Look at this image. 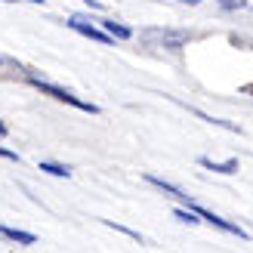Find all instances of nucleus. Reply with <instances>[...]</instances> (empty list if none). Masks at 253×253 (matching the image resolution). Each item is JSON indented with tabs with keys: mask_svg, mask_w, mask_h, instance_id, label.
I'll use <instances>...</instances> for the list:
<instances>
[{
	"mask_svg": "<svg viewBox=\"0 0 253 253\" xmlns=\"http://www.w3.org/2000/svg\"><path fill=\"white\" fill-rule=\"evenodd\" d=\"M102 31L111 34V37H118V41H130V37H133V28H126V25H118V22H111V19L102 22Z\"/></svg>",
	"mask_w": 253,
	"mask_h": 253,
	"instance_id": "6",
	"label": "nucleus"
},
{
	"mask_svg": "<svg viewBox=\"0 0 253 253\" xmlns=\"http://www.w3.org/2000/svg\"><path fill=\"white\" fill-rule=\"evenodd\" d=\"M176 216L182 222H198V213H192V210H176Z\"/></svg>",
	"mask_w": 253,
	"mask_h": 253,
	"instance_id": "10",
	"label": "nucleus"
},
{
	"mask_svg": "<svg viewBox=\"0 0 253 253\" xmlns=\"http://www.w3.org/2000/svg\"><path fill=\"white\" fill-rule=\"evenodd\" d=\"M241 93H247V96H253V84H244V86H241Z\"/></svg>",
	"mask_w": 253,
	"mask_h": 253,
	"instance_id": "12",
	"label": "nucleus"
},
{
	"mask_svg": "<svg viewBox=\"0 0 253 253\" xmlns=\"http://www.w3.org/2000/svg\"><path fill=\"white\" fill-rule=\"evenodd\" d=\"M37 90H41L43 96H53L56 102H68V105H74V108H81V111H90V115H96V105H90V102H84V99H78L74 93H68V90H62V86H56V84H46V81H41V78H28Z\"/></svg>",
	"mask_w": 253,
	"mask_h": 253,
	"instance_id": "1",
	"label": "nucleus"
},
{
	"mask_svg": "<svg viewBox=\"0 0 253 253\" xmlns=\"http://www.w3.org/2000/svg\"><path fill=\"white\" fill-rule=\"evenodd\" d=\"M0 235H3L6 241H16V244H34V235H31V232L9 229V225H0Z\"/></svg>",
	"mask_w": 253,
	"mask_h": 253,
	"instance_id": "5",
	"label": "nucleus"
},
{
	"mask_svg": "<svg viewBox=\"0 0 253 253\" xmlns=\"http://www.w3.org/2000/svg\"><path fill=\"white\" fill-rule=\"evenodd\" d=\"M182 3H201V0H182Z\"/></svg>",
	"mask_w": 253,
	"mask_h": 253,
	"instance_id": "14",
	"label": "nucleus"
},
{
	"mask_svg": "<svg viewBox=\"0 0 253 253\" xmlns=\"http://www.w3.org/2000/svg\"><path fill=\"white\" fill-rule=\"evenodd\" d=\"M201 167H207V170H216V173H235V170H238V158L225 161V164H213L210 158H201Z\"/></svg>",
	"mask_w": 253,
	"mask_h": 253,
	"instance_id": "7",
	"label": "nucleus"
},
{
	"mask_svg": "<svg viewBox=\"0 0 253 253\" xmlns=\"http://www.w3.org/2000/svg\"><path fill=\"white\" fill-rule=\"evenodd\" d=\"M3 3H12V0H3Z\"/></svg>",
	"mask_w": 253,
	"mask_h": 253,
	"instance_id": "15",
	"label": "nucleus"
},
{
	"mask_svg": "<svg viewBox=\"0 0 253 253\" xmlns=\"http://www.w3.org/2000/svg\"><path fill=\"white\" fill-rule=\"evenodd\" d=\"M216 3L222 9H241V6H247V0H216Z\"/></svg>",
	"mask_w": 253,
	"mask_h": 253,
	"instance_id": "9",
	"label": "nucleus"
},
{
	"mask_svg": "<svg viewBox=\"0 0 253 253\" xmlns=\"http://www.w3.org/2000/svg\"><path fill=\"white\" fill-rule=\"evenodd\" d=\"M41 170H46L49 176H68V173H71L68 167H62V164H53V161H41Z\"/></svg>",
	"mask_w": 253,
	"mask_h": 253,
	"instance_id": "8",
	"label": "nucleus"
},
{
	"mask_svg": "<svg viewBox=\"0 0 253 253\" xmlns=\"http://www.w3.org/2000/svg\"><path fill=\"white\" fill-rule=\"evenodd\" d=\"M0 136H6V124L3 121H0Z\"/></svg>",
	"mask_w": 253,
	"mask_h": 253,
	"instance_id": "13",
	"label": "nucleus"
},
{
	"mask_svg": "<svg viewBox=\"0 0 253 253\" xmlns=\"http://www.w3.org/2000/svg\"><path fill=\"white\" fill-rule=\"evenodd\" d=\"M145 43L151 46H167V49H179L188 43V31H170V28H151L142 34Z\"/></svg>",
	"mask_w": 253,
	"mask_h": 253,
	"instance_id": "2",
	"label": "nucleus"
},
{
	"mask_svg": "<svg viewBox=\"0 0 253 253\" xmlns=\"http://www.w3.org/2000/svg\"><path fill=\"white\" fill-rule=\"evenodd\" d=\"M0 158H6V161H19V158H16V151H9V148H3V145H0Z\"/></svg>",
	"mask_w": 253,
	"mask_h": 253,
	"instance_id": "11",
	"label": "nucleus"
},
{
	"mask_svg": "<svg viewBox=\"0 0 253 253\" xmlns=\"http://www.w3.org/2000/svg\"><path fill=\"white\" fill-rule=\"evenodd\" d=\"M68 25H71V28L78 31V34L90 37V41H99V43H111V41H115V37H111V34H105V31L93 28V25H86V22H84L81 16H71V19H68Z\"/></svg>",
	"mask_w": 253,
	"mask_h": 253,
	"instance_id": "4",
	"label": "nucleus"
},
{
	"mask_svg": "<svg viewBox=\"0 0 253 253\" xmlns=\"http://www.w3.org/2000/svg\"><path fill=\"white\" fill-rule=\"evenodd\" d=\"M188 210L192 213H198L201 219H207L210 225H216V229H222V232H229V235H238L241 241H247V232L241 229V225H235V222H229V219H222V216H216V213H210V210H204L201 204H188Z\"/></svg>",
	"mask_w": 253,
	"mask_h": 253,
	"instance_id": "3",
	"label": "nucleus"
}]
</instances>
